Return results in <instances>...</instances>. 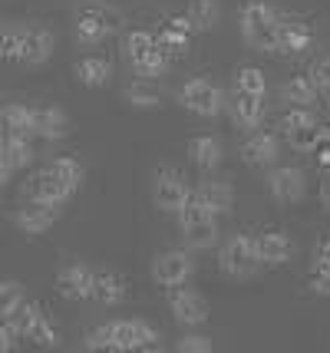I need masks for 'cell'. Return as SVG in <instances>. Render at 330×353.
Wrapping results in <instances>:
<instances>
[{
    "instance_id": "1",
    "label": "cell",
    "mask_w": 330,
    "mask_h": 353,
    "mask_svg": "<svg viewBox=\"0 0 330 353\" xmlns=\"http://www.w3.org/2000/svg\"><path fill=\"white\" fill-rule=\"evenodd\" d=\"M162 334L149 321H110V323H99L93 327L83 347L86 350H156Z\"/></svg>"
},
{
    "instance_id": "2",
    "label": "cell",
    "mask_w": 330,
    "mask_h": 353,
    "mask_svg": "<svg viewBox=\"0 0 330 353\" xmlns=\"http://www.w3.org/2000/svg\"><path fill=\"white\" fill-rule=\"evenodd\" d=\"M278 23H281V14L265 0H248L241 7V37H245V43L261 53H274Z\"/></svg>"
},
{
    "instance_id": "3",
    "label": "cell",
    "mask_w": 330,
    "mask_h": 353,
    "mask_svg": "<svg viewBox=\"0 0 330 353\" xmlns=\"http://www.w3.org/2000/svg\"><path fill=\"white\" fill-rule=\"evenodd\" d=\"M175 218H178V231H182V238H185V248H192V251H205V248H215L218 245V218L208 215L198 201L185 199V205L175 212Z\"/></svg>"
},
{
    "instance_id": "4",
    "label": "cell",
    "mask_w": 330,
    "mask_h": 353,
    "mask_svg": "<svg viewBox=\"0 0 330 353\" xmlns=\"http://www.w3.org/2000/svg\"><path fill=\"white\" fill-rule=\"evenodd\" d=\"M7 321L14 323V330L20 340H30L37 347H60V330L50 323L43 307L33 304V301H27V297H23V304H20Z\"/></svg>"
},
{
    "instance_id": "5",
    "label": "cell",
    "mask_w": 330,
    "mask_h": 353,
    "mask_svg": "<svg viewBox=\"0 0 330 353\" xmlns=\"http://www.w3.org/2000/svg\"><path fill=\"white\" fill-rule=\"evenodd\" d=\"M123 27V14L116 10V7H86L83 14L76 17V23H73V37H76V43L83 46H99L106 37Z\"/></svg>"
},
{
    "instance_id": "6",
    "label": "cell",
    "mask_w": 330,
    "mask_h": 353,
    "mask_svg": "<svg viewBox=\"0 0 330 353\" xmlns=\"http://www.w3.org/2000/svg\"><path fill=\"white\" fill-rule=\"evenodd\" d=\"M178 103L189 109V112H195V116H205V119H215V116H221L225 112V92H221V86H215L212 79L205 77H192L182 90H178Z\"/></svg>"
},
{
    "instance_id": "7",
    "label": "cell",
    "mask_w": 330,
    "mask_h": 353,
    "mask_svg": "<svg viewBox=\"0 0 330 353\" xmlns=\"http://www.w3.org/2000/svg\"><path fill=\"white\" fill-rule=\"evenodd\" d=\"M189 192H192L189 179L175 169V165H162V169H156V175H152V201H156L158 212L175 215V212L185 205Z\"/></svg>"
},
{
    "instance_id": "8",
    "label": "cell",
    "mask_w": 330,
    "mask_h": 353,
    "mask_svg": "<svg viewBox=\"0 0 330 353\" xmlns=\"http://www.w3.org/2000/svg\"><path fill=\"white\" fill-rule=\"evenodd\" d=\"M218 268L225 271L228 277H235V281H245V277H251L261 261H258V254H254V241L251 234H231L218 251Z\"/></svg>"
},
{
    "instance_id": "9",
    "label": "cell",
    "mask_w": 330,
    "mask_h": 353,
    "mask_svg": "<svg viewBox=\"0 0 330 353\" xmlns=\"http://www.w3.org/2000/svg\"><path fill=\"white\" fill-rule=\"evenodd\" d=\"M165 301H169L172 317L178 323H185V327H202L208 321V301L198 291H192L189 284H172Z\"/></svg>"
},
{
    "instance_id": "10",
    "label": "cell",
    "mask_w": 330,
    "mask_h": 353,
    "mask_svg": "<svg viewBox=\"0 0 330 353\" xmlns=\"http://www.w3.org/2000/svg\"><path fill=\"white\" fill-rule=\"evenodd\" d=\"M195 274V261L185 248H172L165 254H158L152 261V281L162 288H172V284H189Z\"/></svg>"
},
{
    "instance_id": "11",
    "label": "cell",
    "mask_w": 330,
    "mask_h": 353,
    "mask_svg": "<svg viewBox=\"0 0 330 353\" xmlns=\"http://www.w3.org/2000/svg\"><path fill=\"white\" fill-rule=\"evenodd\" d=\"M23 195H27V201L47 205V208H63L66 201L73 199V192H70V188H66L47 165L37 172V175H30V182L23 185Z\"/></svg>"
},
{
    "instance_id": "12",
    "label": "cell",
    "mask_w": 330,
    "mask_h": 353,
    "mask_svg": "<svg viewBox=\"0 0 330 353\" xmlns=\"http://www.w3.org/2000/svg\"><path fill=\"white\" fill-rule=\"evenodd\" d=\"M53 46H56V37H53L50 27H43V23H23V40H20L17 63H23V66H43L53 57Z\"/></svg>"
},
{
    "instance_id": "13",
    "label": "cell",
    "mask_w": 330,
    "mask_h": 353,
    "mask_svg": "<svg viewBox=\"0 0 330 353\" xmlns=\"http://www.w3.org/2000/svg\"><path fill=\"white\" fill-rule=\"evenodd\" d=\"M267 192H271V199L278 201V205H294V201H300L304 192H307L304 169H298V165H278V169H271V175H267Z\"/></svg>"
},
{
    "instance_id": "14",
    "label": "cell",
    "mask_w": 330,
    "mask_h": 353,
    "mask_svg": "<svg viewBox=\"0 0 330 353\" xmlns=\"http://www.w3.org/2000/svg\"><path fill=\"white\" fill-rule=\"evenodd\" d=\"M152 37H156V43L175 60V57L189 53L192 37H195V27H192V20L185 14H178V17H169V20H165V23H162Z\"/></svg>"
},
{
    "instance_id": "15",
    "label": "cell",
    "mask_w": 330,
    "mask_h": 353,
    "mask_svg": "<svg viewBox=\"0 0 330 353\" xmlns=\"http://www.w3.org/2000/svg\"><path fill=\"white\" fill-rule=\"evenodd\" d=\"M314 46V33L307 23H300V20H287L281 17V23H278V33H274V53H281V57H300V53H307Z\"/></svg>"
},
{
    "instance_id": "16",
    "label": "cell",
    "mask_w": 330,
    "mask_h": 353,
    "mask_svg": "<svg viewBox=\"0 0 330 353\" xmlns=\"http://www.w3.org/2000/svg\"><path fill=\"white\" fill-rule=\"evenodd\" d=\"M251 241L258 261L267 264V268H281L294 254V245H291V238L284 231H258V234H251Z\"/></svg>"
},
{
    "instance_id": "17",
    "label": "cell",
    "mask_w": 330,
    "mask_h": 353,
    "mask_svg": "<svg viewBox=\"0 0 330 353\" xmlns=\"http://www.w3.org/2000/svg\"><path fill=\"white\" fill-rule=\"evenodd\" d=\"M56 291L63 294L66 301H90V294H93V268L83 261H73V264H66V268H60Z\"/></svg>"
},
{
    "instance_id": "18",
    "label": "cell",
    "mask_w": 330,
    "mask_h": 353,
    "mask_svg": "<svg viewBox=\"0 0 330 353\" xmlns=\"http://www.w3.org/2000/svg\"><path fill=\"white\" fill-rule=\"evenodd\" d=\"M70 136V116L63 106H33V139L60 142Z\"/></svg>"
},
{
    "instance_id": "19",
    "label": "cell",
    "mask_w": 330,
    "mask_h": 353,
    "mask_svg": "<svg viewBox=\"0 0 330 353\" xmlns=\"http://www.w3.org/2000/svg\"><path fill=\"white\" fill-rule=\"evenodd\" d=\"M189 195L215 218L228 215L235 208V192H231V185H225V182H198V185H192Z\"/></svg>"
},
{
    "instance_id": "20",
    "label": "cell",
    "mask_w": 330,
    "mask_h": 353,
    "mask_svg": "<svg viewBox=\"0 0 330 353\" xmlns=\"http://www.w3.org/2000/svg\"><path fill=\"white\" fill-rule=\"evenodd\" d=\"M281 155V139L274 132H251L248 142L241 145V159L254 165V169H265V165H274Z\"/></svg>"
},
{
    "instance_id": "21",
    "label": "cell",
    "mask_w": 330,
    "mask_h": 353,
    "mask_svg": "<svg viewBox=\"0 0 330 353\" xmlns=\"http://www.w3.org/2000/svg\"><path fill=\"white\" fill-rule=\"evenodd\" d=\"M90 301H96L99 307H119L126 301V277L116 274V271H93Z\"/></svg>"
},
{
    "instance_id": "22",
    "label": "cell",
    "mask_w": 330,
    "mask_h": 353,
    "mask_svg": "<svg viewBox=\"0 0 330 353\" xmlns=\"http://www.w3.org/2000/svg\"><path fill=\"white\" fill-rule=\"evenodd\" d=\"M225 109H231V123L238 129H258V125L265 123V96L235 92V99L225 103Z\"/></svg>"
},
{
    "instance_id": "23",
    "label": "cell",
    "mask_w": 330,
    "mask_h": 353,
    "mask_svg": "<svg viewBox=\"0 0 330 353\" xmlns=\"http://www.w3.org/2000/svg\"><path fill=\"white\" fill-rule=\"evenodd\" d=\"M56 218H60V208H47V205L30 201V205H23V208L14 212V225L23 234H43V231H50L56 225Z\"/></svg>"
},
{
    "instance_id": "24",
    "label": "cell",
    "mask_w": 330,
    "mask_h": 353,
    "mask_svg": "<svg viewBox=\"0 0 330 353\" xmlns=\"http://www.w3.org/2000/svg\"><path fill=\"white\" fill-rule=\"evenodd\" d=\"M189 159L195 169L202 172H215L225 159V149H221V139L215 136H195L189 142Z\"/></svg>"
},
{
    "instance_id": "25",
    "label": "cell",
    "mask_w": 330,
    "mask_h": 353,
    "mask_svg": "<svg viewBox=\"0 0 330 353\" xmlns=\"http://www.w3.org/2000/svg\"><path fill=\"white\" fill-rule=\"evenodd\" d=\"M0 129H3V136L33 139V106H27V103H7L0 109Z\"/></svg>"
},
{
    "instance_id": "26",
    "label": "cell",
    "mask_w": 330,
    "mask_h": 353,
    "mask_svg": "<svg viewBox=\"0 0 330 353\" xmlns=\"http://www.w3.org/2000/svg\"><path fill=\"white\" fill-rule=\"evenodd\" d=\"M132 63V70H136V77L139 79H156V77H165L169 70H172V57L162 50L158 43H152L145 53H139Z\"/></svg>"
},
{
    "instance_id": "27",
    "label": "cell",
    "mask_w": 330,
    "mask_h": 353,
    "mask_svg": "<svg viewBox=\"0 0 330 353\" xmlns=\"http://www.w3.org/2000/svg\"><path fill=\"white\" fill-rule=\"evenodd\" d=\"M73 73H76V79L83 83V86L99 90V86H106V83H110L112 63L106 60V57H83V60H76Z\"/></svg>"
},
{
    "instance_id": "28",
    "label": "cell",
    "mask_w": 330,
    "mask_h": 353,
    "mask_svg": "<svg viewBox=\"0 0 330 353\" xmlns=\"http://www.w3.org/2000/svg\"><path fill=\"white\" fill-rule=\"evenodd\" d=\"M47 169L53 172L73 195H76L79 188H83V182H86V165H83L79 159H73V155H56L53 162H47Z\"/></svg>"
},
{
    "instance_id": "29",
    "label": "cell",
    "mask_w": 330,
    "mask_h": 353,
    "mask_svg": "<svg viewBox=\"0 0 330 353\" xmlns=\"http://www.w3.org/2000/svg\"><path fill=\"white\" fill-rule=\"evenodd\" d=\"M0 152H3V159L10 162V169H14V172L27 169V165H33V159H37V152H33V139H30V136H3V145H0Z\"/></svg>"
},
{
    "instance_id": "30",
    "label": "cell",
    "mask_w": 330,
    "mask_h": 353,
    "mask_svg": "<svg viewBox=\"0 0 330 353\" xmlns=\"http://www.w3.org/2000/svg\"><path fill=\"white\" fill-rule=\"evenodd\" d=\"M281 103L287 106H311L317 99V86L311 83V77H291L281 83Z\"/></svg>"
},
{
    "instance_id": "31",
    "label": "cell",
    "mask_w": 330,
    "mask_h": 353,
    "mask_svg": "<svg viewBox=\"0 0 330 353\" xmlns=\"http://www.w3.org/2000/svg\"><path fill=\"white\" fill-rule=\"evenodd\" d=\"M192 20V27H195V33L198 30H215L221 20V7L218 0H192L189 3V14H185Z\"/></svg>"
},
{
    "instance_id": "32",
    "label": "cell",
    "mask_w": 330,
    "mask_h": 353,
    "mask_svg": "<svg viewBox=\"0 0 330 353\" xmlns=\"http://www.w3.org/2000/svg\"><path fill=\"white\" fill-rule=\"evenodd\" d=\"M123 99H126L132 109H156L162 103V92L152 86V79H136L132 86L123 90Z\"/></svg>"
},
{
    "instance_id": "33",
    "label": "cell",
    "mask_w": 330,
    "mask_h": 353,
    "mask_svg": "<svg viewBox=\"0 0 330 353\" xmlns=\"http://www.w3.org/2000/svg\"><path fill=\"white\" fill-rule=\"evenodd\" d=\"M281 129L287 139L298 136V132H307V129H317V119H314V112H311V106H291L284 112Z\"/></svg>"
},
{
    "instance_id": "34",
    "label": "cell",
    "mask_w": 330,
    "mask_h": 353,
    "mask_svg": "<svg viewBox=\"0 0 330 353\" xmlns=\"http://www.w3.org/2000/svg\"><path fill=\"white\" fill-rule=\"evenodd\" d=\"M235 92L265 96V92H267L265 70H258V66H238V70H235Z\"/></svg>"
},
{
    "instance_id": "35",
    "label": "cell",
    "mask_w": 330,
    "mask_h": 353,
    "mask_svg": "<svg viewBox=\"0 0 330 353\" xmlns=\"http://www.w3.org/2000/svg\"><path fill=\"white\" fill-rule=\"evenodd\" d=\"M20 40H23V23H14V20L0 23V60L17 63V57H20Z\"/></svg>"
},
{
    "instance_id": "36",
    "label": "cell",
    "mask_w": 330,
    "mask_h": 353,
    "mask_svg": "<svg viewBox=\"0 0 330 353\" xmlns=\"http://www.w3.org/2000/svg\"><path fill=\"white\" fill-rule=\"evenodd\" d=\"M23 284L20 281H0V321H7L20 304H23Z\"/></svg>"
},
{
    "instance_id": "37",
    "label": "cell",
    "mask_w": 330,
    "mask_h": 353,
    "mask_svg": "<svg viewBox=\"0 0 330 353\" xmlns=\"http://www.w3.org/2000/svg\"><path fill=\"white\" fill-rule=\"evenodd\" d=\"M156 43L152 30H129L126 40H123V50H126V60H136L139 53H145L149 46Z\"/></svg>"
},
{
    "instance_id": "38",
    "label": "cell",
    "mask_w": 330,
    "mask_h": 353,
    "mask_svg": "<svg viewBox=\"0 0 330 353\" xmlns=\"http://www.w3.org/2000/svg\"><path fill=\"white\" fill-rule=\"evenodd\" d=\"M175 350L178 353H208L212 350V337H205V334H185V337L175 340Z\"/></svg>"
},
{
    "instance_id": "39",
    "label": "cell",
    "mask_w": 330,
    "mask_h": 353,
    "mask_svg": "<svg viewBox=\"0 0 330 353\" xmlns=\"http://www.w3.org/2000/svg\"><path fill=\"white\" fill-rule=\"evenodd\" d=\"M307 77H311V83H314L320 92L327 90V83H330V57H320V60L311 66V73H307Z\"/></svg>"
},
{
    "instance_id": "40",
    "label": "cell",
    "mask_w": 330,
    "mask_h": 353,
    "mask_svg": "<svg viewBox=\"0 0 330 353\" xmlns=\"http://www.w3.org/2000/svg\"><path fill=\"white\" fill-rule=\"evenodd\" d=\"M314 271L317 274H330V238H324L314 248Z\"/></svg>"
},
{
    "instance_id": "41",
    "label": "cell",
    "mask_w": 330,
    "mask_h": 353,
    "mask_svg": "<svg viewBox=\"0 0 330 353\" xmlns=\"http://www.w3.org/2000/svg\"><path fill=\"white\" fill-rule=\"evenodd\" d=\"M17 343H20V337H17L14 323H10V321H0V353L17 350Z\"/></svg>"
},
{
    "instance_id": "42",
    "label": "cell",
    "mask_w": 330,
    "mask_h": 353,
    "mask_svg": "<svg viewBox=\"0 0 330 353\" xmlns=\"http://www.w3.org/2000/svg\"><path fill=\"white\" fill-rule=\"evenodd\" d=\"M311 291L320 294V297H330V274H317V271H311Z\"/></svg>"
},
{
    "instance_id": "43",
    "label": "cell",
    "mask_w": 330,
    "mask_h": 353,
    "mask_svg": "<svg viewBox=\"0 0 330 353\" xmlns=\"http://www.w3.org/2000/svg\"><path fill=\"white\" fill-rule=\"evenodd\" d=\"M10 175H14V169H10V162L3 159V152H0V188L10 182Z\"/></svg>"
},
{
    "instance_id": "44",
    "label": "cell",
    "mask_w": 330,
    "mask_h": 353,
    "mask_svg": "<svg viewBox=\"0 0 330 353\" xmlns=\"http://www.w3.org/2000/svg\"><path fill=\"white\" fill-rule=\"evenodd\" d=\"M320 199H324V205L330 208V179H327L324 185H320Z\"/></svg>"
},
{
    "instance_id": "45",
    "label": "cell",
    "mask_w": 330,
    "mask_h": 353,
    "mask_svg": "<svg viewBox=\"0 0 330 353\" xmlns=\"http://www.w3.org/2000/svg\"><path fill=\"white\" fill-rule=\"evenodd\" d=\"M0 145H3V129H0Z\"/></svg>"
},
{
    "instance_id": "46",
    "label": "cell",
    "mask_w": 330,
    "mask_h": 353,
    "mask_svg": "<svg viewBox=\"0 0 330 353\" xmlns=\"http://www.w3.org/2000/svg\"><path fill=\"white\" fill-rule=\"evenodd\" d=\"M324 92H327V99H330V83H327V90H324Z\"/></svg>"
}]
</instances>
